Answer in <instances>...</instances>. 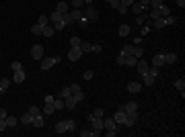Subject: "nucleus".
<instances>
[{"instance_id": "f257e3e1", "label": "nucleus", "mask_w": 185, "mask_h": 137, "mask_svg": "<svg viewBox=\"0 0 185 137\" xmlns=\"http://www.w3.org/2000/svg\"><path fill=\"white\" fill-rule=\"evenodd\" d=\"M68 131H76V121H58L56 123V133H68Z\"/></svg>"}, {"instance_id": "f03ea898", "label": "nucleus", "mask_w": 185, "mask_h": 137, "mask_svg": "<svg viewBox=\"0 0 185 137\" xmlns=\"http://www.w3.org/2000/svg\"><path fill=\"white\" fill-rule=\"evenodd\" d=\"M60 59H62L60 55H54V57H43L39 68H41V70H49V68H54L56 63H60Z\"/></svg>"}, {"instance_id": "7ed1b4c3", "label": "nucleus", "mask_w": 185, "mask_h": 137, "mask_svg": "<svg viewBox=\"0 0 185 137\" xmlns=\"http://www.w3.org/2000/svg\"><path fill=\"white\" fill-rule=\"evenodd\" d=\"M119 109L125 113V115H136L138 113V103H134V100H130V103H125V104H121Z\"/></svg>"}, {"instance_id": "20e7f679", "label": "nucleus", "mask_w": 185, "mask_h": 137, "mask_svg": "<svg viewBox=\"0 0 185 137\" xmlns=\"http://www.w3.org/2000/svg\"><path fill=\"white\" fill-rule=\"evenodd\" d=\"M70 90H72V98H74L76 103H80L82 98H84V94H82V88L78 86V84H70Z\"/></svg>"}, {"instance_id": "39448f33", "label": "nucleus", "mask_w": 185, "mask_h": 137, "mask_svg": "<svg viewBox=\"0 0 185 137\" xmlns=\"http://www.w3.org/2000/svg\"><path fill=\"white\" fill-rule=\"evenodd\" d=\"M82 16H84L87 21H95L97 16H99V13H97V8H93V6L89 4V6H87V10L82 13Z\"/></svg>"}, {"instance_id": "423d86ee", "label": "nucleus", "mask_w": 185, "mask_h": 137, "mask_svg": "<svg viewBox=\"0 0 185 137\" xmlns=\"http://www.w3.org/2000/svg\"><path fill=\"white\" fill-rule=\"evenodd\" d=\"M80 55H82V49L80 47H72L68 51V59H70V62H78V59H80Z\"/></svg>"}, {"instance_id": "0eeeda50", "label": "nucleus", "mask_w": 185, "mask_h": 137, "mask_svg": "<svg viewBox=\"0 0 185 137\" xmlns=\"http://www.w3.org/2000/svg\"><path fill=\"white\" fill-rule=\"evenodd\" d=\"M31 57L37 59V62H41V59H43V47H41V45H33V49H31Z\"/></svg>"}, {"instance_id": "6e6552de", "label": "nucleus", "mask_w": 185, "mask_h": 137, "mask_svg": "<svg viewBox=\"0 0 185 137\" xmlns=\"http://www.w3.org/2000/svg\"><path fill=\"white\" fill-rule=\"evenodd\" d=\"M25 78H27L25 70H17V72H13V82L21 84V82H25Z\"/></svg>"}, {"instance_id": "1a4fd4ad", "label": "nucleus", "mask_w": 185, "mask_h": 137, "mask_svg": "<svg viewBox=\"0 0 185 137\" xmlns=\"http://www.w3.org/2000/svg\"><path fill=\"white\" fill-rule=\"evenodd\" d=\"M103 129L117 131V123H115V119H113V117H111V119H103Z\"/></svg>"}, {"instance_id": "9d476101", "label": "nucleus", "mask_w": 185, "mask_h": 137, "mask_svg": "<svg viewBox=\"0 0 185 137\" xmlns=\"http://www.w3.org/2000/svg\"><path fill=\"white\" fill-rule=\"evenodd\" d=\"M56 10H58V13L60 14H66L70 10V4L68 2H66V0H60V2H58V4H56Z\"/></svg>"}, {"instance_id": "9b49d317", "label": "nucleus", "mask_w": 185, "mask_h": 137, "mask_svg": "<svg viewBox=\"0 0 185 137\" xmlns=\"http://www.w3.org/2000/svg\"><path fill=\"white\" fill-rule=\"evenodd\" d=\"M31 123H33V127H37V129H41V127L45 125V119H43V113H39V115H35V117H33V121H31Z\"/></svg>"}, {"instance_id": "f8f14e48", "label": "nucleus", "mask_w": 185, "mask_h": 137, "mask_svg": "<svg viewBox=\"0 0 185 137\" xmlns=\"http://www.w3.org/2000/svg\"><path fill=\"white\" fill-rule=\"evenodd\" d=\"M130 8H132V13H134V14H144V13H146V8H144L138 0H134V2H132Z\"/></svg>"}, {"instance_id": "ddd939ff", "label": "nucleus", "mask_w": 185, "mask_h": 137, "mask_svg": "<svg viewBox=\"0 0 185 137\" xmlns=\"http://www.w3.org/2000/svg\"><path fill=\"white\" fill-rule=\"evenodd\" d=\"M136 68H138V72H140V76H142V74H148V68H150V66H148V63L140 57V59H138V63H136Z\"/></svg>"}, {"instance_id": "4468645a", "label": "nucleus", "mask_w": 185, "mask_h": 137, "mask_svg": "<svg viewBox=\"0 0 185 137\" xmlns=\"http://www.w3.org/2000/svg\"><path fill=\"white\" fill-rule=\"evenodd\" d=\"M140 90H142V82H128V92L136 94V92H140Z\"/></svg>"}, {"instance_id": "2eb2a0df", "label": "nucleus", "mask_w": 185, "mask_h": 137, "mask_svg": "<svg viewBox=\"0 0 185 137\" xmlns=\"http://www.w3.org/2000/svg\"><path fill=\"white\" fill-rule=\"evenodd\" d=\"M117 33H119V37H128V35L132 33V27H130V25H119Z\"/></svg>"}, {"instance_id": "dca6fc26", "label": "nucleus", "mask_w": 185, "mask_h": 137, "mask_svg": "<svg viewBox=\"0 0 185 137\" xmlns=\"http://www.w3.org/2000/svg\"><path fill=\"white\" fill-rule=\"evenodd\" d=\"M152 66H158V68H163L164 66V55L163 53H156L152 57Z\"/></svg>"}, {"instance_id": "f3484780", "label": "nucleus", "mask_w": 185, "mask_h": 137, "mask_svg": "<svg viewBox=\"0 0 185 137\" xmlns=\"http://www.w3.org/2000/svg\"><path fill=\"white\" fill-rule=\"evenodd\" d=\"M113 119H115V123H117V125H123V123H125V113L119 109L115 115H113Z\"/></svg>"}, {"instance_id": "a211bd4d", "label": "nucleus", "mask_w": 185, "mask_h": 137, "mask_svg": "<svg viewBox=\"0 0 185 137\" xmlns=\"http://www.w3.org/2000/svg\"><path fill=\"white\" fill-rule=\"evenodd\" d=\"M101 131H95V129H82L80 131V137H99Z\"/></svg>"}, {"instance_id": "6ab92c4d", "label": "nucleus", "mask_w": 185, "mask_h": 137, "mask_svg": "<svg viewBox=\"0 0 185 137\" xmlns=\"http://www.w3.org/2000/svg\"><path fill=\"white\" fill-rule=\"evenodd\" d=\"M156 82V78L150 74H142V84H146V86H152V84Z\"/></svg>"}, {"instance_id": "aec40b11", "label": "nucleus", "mask_w": 185, "mask_h": 137, "mask_svg": "<svg viewBox=\"0 0 185 137\" xmlns=\"http://www.w3.org/2000/svg\"><path fill=\"white\" fill-rule=\"evenodd\" d=\"M54 33H56V29L52 27L49 23H48V25H43V29H41V35H45V37H52Z\"/></svg>"}, {"instance_id": "412c9836", "label": "nucleus", "mask_w": 185, "mask_h": 137, "mask_svg": "<svg viewBox=\"0 0 185 137\" xmlns=\"http://www.w3.org/2000/svg\"><path fill=\"white\" fill-rule=\"evenodd\" d=\"M76 104H78V103H76V100L72 98V96H66V98H64V106H66V109H70V110H72V109L76 106Z\"/></svg>"}, {"instance_id": "4be33fe9", "label": "nucleus", "mask_w": 185, "mask_h": 137, "mask_svg": "<svg viewBox=\"0 0 185 137\" xmlns=\"http://www.w3.org/2000/svg\"><path fill=\"white\" fill-rule=\"evenodd\" d=\"M19 121H21L23 125H31V121H33V115H31V113L27 110L25 115H21V119H19Z\"/></svg>"}, {"instance_id": "5701e85b", "label": "nucleus", "mask_w": 185, "mask_h": 137, "mask_svg": "<svg viewBox=\"0 0 185 137\" xmlns=\"http://www.w3.org/2000/svg\"><path fill=\"white\" fill-rule=\"evenodd\" d=\"M132 55L140 59V57H142V55H144V49L140 47V45H134V47H132Z\"/></svg>"}, {"instance_id": "b1692460", "label": "nucleus", "mask_w": 185, "mask_h": 137, "mask_svg": "<svg viewBox=\"0 0 185 137\" xmlns=\"http://www.w3.org/2000/svg\"><path fill=\"white\" fill-rule=\"evenodd\" d=\"M52 113H56L54 103H45V106H43V115H52Z\"/></svg>"}, {"instance_id": "393cba45", "label": "nucleus", "mask_w": 185, "mask_h": 137, "mask_svg": "<svg viewBox=\"0 0 185 137\" xmlns=\"http://www.w3.org/2000/svg\"><path fill=\"white\" fill-rule=\"evenodd\" d=\"M136 63H138V57H134V55H125L123 66H136Z\"/></svg>"}, {"instance_id": "a878e982", "label": "nucleus", "mask_w": 185, "mask_h": 137, "mask_svg": "<svg viewBox=\"0 0 185 137\" xmlns=\"http://www.w3.org/2000/svg\"><path fill=\"white\" fill-rule=\"evenodd\" d=\"M164 55V63H175L177 62V55L175 53H163Z\"/></svg>"}, {"instance_id": "bb28decb", "label": "nucleus", "mask_w": 185, "mask_h": 137, "mask_svg": "<svg viewBox=\"0 0 185 137\" xmlns=\"http://www.w3.org/2000/svg\"><path fill=\"white\" fill-rule=\"evenodd\" d=\"M62 21H64V25H66V27H68V25H72V23H74V19H72V16H70V10L66 14H62Z\"/></svg>"}, {"instance_id": "cd10ccee", "label": "nucleus", "mask_w": 185, "mask_h": 137, "mask_svg": "<svg viewBox=\"0 0 185 137\" xmlns=\"http://www.w3.org/2000/svg\"><path fill=\"white\" fill-rule=\"evenodd\" d=\"M70 16H72L74 21H80V19H82V13H80V8H74V10H70Z\"/></svg>"}, {"instance_id": "c85d7f7f", "label": "nucleus", "mask_w": 185, "mask_h": 137, "mask_svg": "<svg viewBox=\"0 0 185 137\" xmlns=\"http://www.w3.org/2000/svg\"><path fill=\"white\" fill-rule=\"evenodd\" d=\"M80 49H82V53H91V51H93V43H87V41H82Z\"/></svg>"}, {"instance_id": "c756f323", "label": "nucleus", "mask_w": 185, "mask_h": 137, "mask_svg": "<svg viewBox=\"0 0 185 137\" xmlns=\"http://www.w3.org/2000/svg\"><path fill=\"white\" fill-rule=\"evenodd\" d=\"M136 123V115H125V127H132V125Z\"/></svg>"}, {"instance_id": "7c9ffc66", "label": "nucleus", "mask_w": 185, "mask_h": 137, "mask_svg": "<svg viewBox=\"0 0 185 137\" xmlns=\"http://www.w3.org/2000/svg\"><path fill=\"white\" fill-rule=\"evenodd\" d=\"M54 106H56V110H62L64 109V98H54Z\"/></svg>"}, {"instance_id": "2f4dec72", "label": "nucleus", "mask_w": 185, "mask_h": 137, "mask_svg": "<svg viewBox=\"0 0 185 137\" xmlns=\"http://www.w3.org/2000/svg\"><path fill=\"white\" fill-rule=\"evenodd\" d=\"M10 82H13V80H8V78H2V80H0V90L4 92V90L10 86Z\"/></svg>"}, {"instance_id": "473e14b6", "label": "nucleus", "mask_w": 185, "mask_h": 137, "mask_svg": "<svg viewBox=\"0 0 185 137\" xmlns=\"http://www.w3.org/2000/svg\"><path fill=\"white\" fill-rule=\"evenodd\" d=\"M80 45H82L80 37H72V39H70V47H80Z\"/></svg>"}, {"instance_id": "72a5a7b5", "label": "nucleus", "mask_w": 185, "mask_h": 137, "mask_svg": "<svg viewBox=\"0 0 185 137\" xmlns=\"http://www.w3.org/2000/svg\"><path fill=\"white\" fill-rule=\"evenodd\" d=\"M49 21H52V23H58V21H62V14L58 13V10H54V13L49 14Z\"/></svg>"}, {"instance_id": "f704fd0d", "label": "nucleus", "mask_w": 185, "mask_h": 137, "mask_svg": "<svg viewBox=\"0 0 185 137\" xmlns=\"http://www.w3.org/2000/svg\"><path fill=\"white\" fill-rule=\"evenodd\" d=\"M60 96H62V98H66V96H72V90H70V86H64V88L60 90Z\"/></svg>"}, {"instance_id": "c9c22d12", "label": "nucleus", "mask_w": 185, "mask_h": 137, "mask_svg": "<svg viewBox=\"0 0 185 137\" xmlns=\"http://www.w3.org/2000/svg\"><path fill=\"white\" fill-rule=\"evenodd\" d=\"M41 29H43V27H41L39 23H33V27H31V33H33V35H41Z\"/></svg>"}, {"instance_id": "e433bc0d", "label": "nucleus", "mask_w": 185, "mask_h": 137, "mask_svg": "<svg viewBox=\"0 0 185 137\" xmlns=\"http://www.w3.org/2000/svg\"><path fill=\"white\" fill-rule=\"evenodd\" d=\"M158 72H160V68H158V66H150V68H148V74L154 76V78H158Z\"/></svg>"}, {"instance_id": "4c0bfd02", "label": "nucleus", "mask_w": 185, "mask_h": 137, "mask_svg": "<svg viewBox=\"0 0 185 137\" xmlns=\"http://www.w3.org/2000/svg\"><path fill=\"white\" fill-rule=\"evenodd\" d=\"M37 23H39L41 27H43V25H48V23H49V16H48V14H39V19H37Z\"/></svg>"}, {"instance_id": "58836bf2", "label": "nucleus", "mask_w": 185, "mask_h": 137, "mask_svg": "<svg viewBox=\"0 0 185 137\" xmlns=\"http://www.w3.org/2000/svg\"><path fill=\"white\" fill-rule=\"evenodd\" d=\"M4 121H6V127H14L17 125V117H6Z\"/></svg>"}, {"instance_id": "ea45409f", "label": "nucleus", "mask_w": 185, "mask_h": 137, "mask_svg": "<svg viewBox=\"0 0 185 137\" xmlns=\"http://www.w3.org/2000/svg\"><path fill=\"white\" fill-rule=\"evenodd\" d=\"M119 53H121V55H132V45H123Z\"/></svg>"}, {"instance_id": "a19ab883", "label": "nucleus", "mask_w": 185, "mask_h": 137, "mask_svg": "<svg viewBox=\"0 0 185 137\" xmlns=\"http://www.w3.org/2000/svg\"><path fill=\"white\" fill-rule=\"evenodd\" d=\"M175 88H177L179 92H183L185 90V80H177V82H175Z\"/></svg>"}, {"instance_id": "79ce46f5", "label": "nucleus", "mask_w": 185, "mask_h": 137, "mask_svg": "<svg viewBox=\"0 0 185 137\" xmlns=\"http://www.w3.org/2000/svg\"><path fill=\"white\" fill-rule=\"evenodd\" d=\"M163 4H164L163 0H150V6H152V8H160Z\"/></svg>"}, {"instance_id": "37998d69", "label": "nucleus", "mask_w": 185, "mask_h": 137, "mask_svg": "<svg viewBox=\"0 0 185 137\" xmlns=\"http://www.w3.org/2000/svg\"><path fill=\"white\" fill-rule=\"evenodd\" d=\"M10 68H13V72H17V70H23V63L21 62H13L10 63Z\"/></svg>"}, {"instance_id": "c03bdc74", "label": "nucleus", "mask_w": 185, "mask_h": 137, "mask_svg": "<svg viewBox=\"0 0 185 137\" xmlns=\"http://www.w3.org/2000/svg\"><path fill=\"white\" fill-rule=\"evenodd\" d=\"M29 113H31V115H33V117H35V115H39L41 110H39V109H37V106H35V104H31V106H29Z\"/></svg>"}, {"instance_id": "a18cd8bd", "label": "nucleus", "mask_w": 185, "mask_h": 137, "mask_svg": "<svg viewBox=\"0 0 185 137\" xmlns=\"http://www.w3.org/2000/svg\"><path fill=\"white\" fill-rule=\"evenodd\" d=\"M64 27H66V25H64V21H58V23H54V29H56V31H62Z\"/></svg>"}, {"instance_id": "49530a36", "label": "nucleus", "mask_w": 185, "mask_h": 137, "mask_svg": "<svg viewBox=\"0 0 185 137\" xmlns=\"http://www.w3.org/2000/svg\"><path fill=\"white\" fill-rule=\"evenodd\" d=\"M93 76H95V72L93 70H87L84 72V80H93Z\"/></svg>"}, {"instance_id": "de8ad7c7", "label": "nucleus", "mask_w": 185, "mask_h": 137, "mask_svg": "<svg viewBox=\"0 0 185 137\" xmlns=\"http://www.w3.org/2000/svg\"><path fill=\"white\" fill-rule=\"evenodd\" d=\"M115 10H117L119 14H125V13H128V6H123V4H119V6H117Z\"/></svg>"}, {"instance_id": "09e8293b", "label": "nucleus", "mask_w": 185, "mask_h": 137, "mask_svg": "<svg viewBox=\"0 0 185 137\" xmlns=\"http://www.w3.org/2000/svg\"><path fill=\"white\" fill-rule=\"evenodd\" d=\"M82 4H84L82 0H72V8H80Z\"/></svg>"}, {"instance_id": "8fccbe9b", "label": "nucleus", "mask_w": 185, "mask_h": 137, "mask_svg": "<svg viewBox=\"0 0 185 137\" xmlns=\"http://www.w3.org/2000/svg\"><path fill=\"white\" fill-rule=\"evenodd\" d=\"M103 115H105L103 109H95V113H93V117H103Z\"/></svg>"}, {"instance_id": "3c124183", "label": "nucleus", "mask_w": 185, "mask_h": 137, "mask_svg": "<svg viewBox=\"0 0 185 137\" xmlns=\"http://www.w3.org/2000/svg\"><path fill=\"white\" fill-rule=\"evenodd\" d=\"M115 62L119 63V66H123V62H125V55H121V53H119V55H117V59H115Z\"/></svg>"}, {"instance_id": "603ef678", "label": "nucleus", "mask_w": 185, "mask_h": 137, "mask_svg": "<svg viewBox=\"0 0 185 137\" xmlns=\"http://www.w3.org/2000/svg\"><path fill=\"white\" fill-rule=\"evenodd\" d=\"M132 2H134V0H119V4H123V6H128V8L132 6Z\"/></svg>"}, {"instance_id": "864d4df0", "label": "nucleus", "mask_w": 185, "mask_h": 137, "mask_svg": "<svg viewBox=\"0 0 185 137\" xmlns=\"http://www.w3.org/2000/svg\"><path fill=\"white\" fill-rule=\"evenodd\" d=\"M101 51H103L101 45H93V53H101Z\"/></svg>"}, {"instance_id": "5fc2aeb1", "label": "nucleus", "mask_w": 185, "mask_h": 137, "mask_svg": "<svg viewBox=\"0 0 185 137\" xmlns=\"http://www.w3.org/2000/svg\"><path fill=\"white\" fill-rule=\"evenodd\" d=\"M138 2H140L144 8H148V6H150V0H138Z\"/></svg>"}, {"instance_id": "6e6d98bb", "label": "nucleus", "mask_w": 185, "mask_h": 137, "mask_svg": "<svg viewBox=\"0 0 185 137\" xmlns=\"http://www.w3.org/2000/svg\"><path fill=\"white\" fill-rule=\"evenodd\" d=\"M6 117H8L6 109H0V119H6Z\"/></svg>"}, {"instance_id": "4d7b16f0", "label": "nucleus", "mask_w": 185, "mask_h": 137, "mask_svg": "<svg viewBox=\"0 0 185 137\" xmlns=\"http://www.w3.org/2000/svg\"><path fill=\"white\" fill-rule=\"evenodd\" d=\"M109 4H111V8H117L119 6V0H109Z\"/></svg>"}, {"instance_id": "13d9d810", "label": "nucleus", "mask_w": 185, "mask_h": 137, "mask_svg": "<svg viewBox=\"0 0 185 137\" xmlns=\"http://www.w3.org/2000/svg\"><path fill=\"white\" fill-rule=\"evenodd\" d=\"M6 129V121H4V119H0V131H4Z\"/></svg>"}, {"instance_id": "bf43d9fd", "label": "nucleus", "mask_w": 185, "mask_h": 137, "mask_svg": "<svg viewBox=\"0 0 185 137\" xmlns=\"http://www.w3.org/2000/svg\"><path fill=\"white\" fill-rule=\"evenodd\" d=\"M87 23H89V21H87V19H84V16H82L80 21H78V25H80V27H87Z\"/></svg>"}, {"instance_id": "052dcab7", "label": "nucleus", "mask_w": 185, "mask_h": 137, "mask_svg": "<svg viewBox=\"0 0 185 137\" xmlns=\"http://www.w3.org/2000/svg\"><path fill=\"white\" fill-rule=\"evenodd\" d=\"M43 100H45V103H54V96H52V94H48L45 98H43Z\"/></svg>"}, {"instance_id": "680f3d73", "label": "nucleus", "mask_w": 185, "mask_h": 137, "mask_svg": "<svg viewBox=\"0 0 185 137\" xmlns=\"http://www.w3.org/2000/svg\"><path fill=\"white\" fill-rule=\"evenodd\" d=\"M107 135H109V137H115V135H117V131H111V129H107Z\"/></svg>"}, {"instance_id": "e2e57ef3", "label": "nucleus", "mask_w": 185, "mask_h": 137, "mask_svg": "<svg viewBox=\"0 0 185 137\" xmlns=\"http://www.w3.org/2000/svg\"><path fill=\"white\" fill-rule=\"evenodd\" d=\"M82 2H84L87 6H89V4H93V0H82Z\"/></svg>"}, {"instance_id": "0e129e2a", "label": "nucleus", "mask_w": 185, "mask_h": 137, "mask_svg": "<svg viewBox=\"0 0 185 137\" xmlns=\"http://www.w3.org/2000/svg\"><path fill=\"white\" fill-rule=\"evenodd\" d=\"M0 92H2V90H0Z\"/></svg>"}]
</instances>
